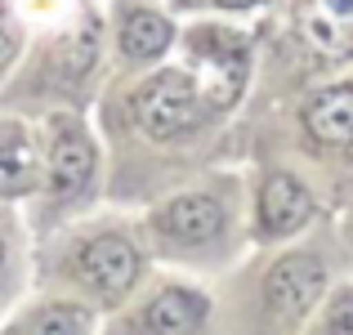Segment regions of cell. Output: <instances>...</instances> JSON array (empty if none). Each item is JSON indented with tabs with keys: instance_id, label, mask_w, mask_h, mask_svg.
<instances>
[{
	"instance_id": "cell-1",
	"label": "cell",
	"mask_w": 353,
	"mask_h": 335,
	"mask_svg": "<svg viewBox=\"0 0 353 335\" xmlns=\"http://www.w3.org/2000/svg\"><path fill=\"white\" fill-rule=\"evenodd\" d=\"M336 286V259L318 237L309 246L250 264L233 286V335H300L322 295Z\"/></svg>"
},
{
	"instance_id": "cell-2",
	"label": "cell",
	"mask_w": 353,
	"mask_h": 335,
	"mask_svg": "<svg viewBox=\"0 0 353 335\" xmlns=\"http://www.w3.org/2000/svg\"><path fill=\"white\" fill-rule=\"evenodd\" d=\"M143 246L130 228L121 223H81V228L63 232L59 250L50 259V277L72 291V300L90 304V309H121L143 282Z\"/></svg>"
},
{
	"instance_id": "cell-3",
	"label": "cell",
	"mask_w": 353,
	"mask_h": 335,
	"mask_svg": "<svg viewBox=\"0 0 353 335\" xmlns=\"http://www.w3.org/2000/svg\"><path fill=\"white\" fill-rule=\"evenodd\" d=\"M148 246L174 264H228L237 228V188L233 183H201L174 192L143 223Z\"/></svg>"
},
{
	"instance_id": "cell-4",
	"label": "cell",
	"mask_w": 353,
	"mask_h": 335,
	"mask_svg": "<svg viewBox=\"0 0 353 335\" xmlns=\"http://www.w3.org/2000/svg\"><path fill=\"white\" fill-rule=\"evenodd\" d=\"M41 152H45V170H41V201L45 215H36V223L54 228L59 219H68L72 210H81L94 192V174H99V148L94 134L85 130V121L77 112H50L41 130Z\"/></svg>"
},
{
	"instance_id": "cell-5",
	"label": "cell",
	"mask_w": 353,
	"mask_h": 335,
	"mask_svg": "<svg viewBox=\"0 0 353 335\" xmlns=\"http://www.w3.org/2000/svg\"><path fill=\"white\" fill-rule=\"evenodd\" d=\"M295 130L309 156L353 179V77L318 81L295 103Z\"/></svg>"
},
{
	"instance_id": "cell-6",
	"label": "cell",
	"mask_w": 353,
	"mask_h": 335,
	"mask_svg": "<svg viewBox=\"0 0 353 335\" xmlns=\"http://www.w3.org/2000/svg\"><path fill=\"white\" fill-rule=\"evenodd\" d=\"M210 295L188 282H161L134 304H121L108 335H206Z\"/></svg>"
},
{
	"instance_id": "cell-7",
	"label": "cell",
	"mask_w": 353,
	"mask_h": 335,
	"mask_svg": "<svg viewBox=\"0 0 353 335\" xmlns=\"http://www.w3.org/2000/svg\"><path fill=\"white\" fill-rule=\"evenodd\" d=\"M318 219V197L295 170H264L255 192V215H250V241L277 246V241L300 237Z\"/></svg>"
},
{
	"instance_id": "cell-8",
	"label": "cell",
	"mask_w": 353,
	"mask_h": 335,
	"mask_svg": "<svg viewBox=\"0 0 353 335\" xmlns=\"http://www.w3.org/2000/svg\"><path fill=\"white\" fill-rule=\"evenodd\" d=\"M291 27L313 68L353 63V0H295Z\"/></svg>"
},
{
	"instance_id": "cell-9",
	"label": "cell",
	"mask_w": 353,
	"mask_h": 335,
	"mask_svg": "<svg viewBox=\"0 0 353 335\" xmlns=\"http://www.w3.org/2000/svg\"><path fill=\"white\" fill-rule=\"evenodd\" d=\"M174 45V18L161 14L148 0H125L117 5V54L130 68H152Z\"/></svg>"
},
{
	"instance_id": "cell-10",
	"label": "cell",
	"mask_w": 353,
	"mask_h": 335,
	"mask_svg": "<svg viewBox=\"0 0 353 335\" xmlns=\"http://www.w3.org/2000/svg\"><path fill=\"white\" fill-rule=\"evenodd\" d=\"M41 139L14 116H0V201L32 197L41 188Z\"/></svg>"
},
{
	"instance_id": "cell-11",
	"label": "cell",
	"mask_w": 353,
	"mask_h": 335,
	"mask_svg": "<svg viewBox=\"0 0 353 335\" xmlns=\"http://www.w3.org/2000/svg\"><path fill=\"white\" fill-rule=\"evenodd\" d=\"M90 331H94V309L85 300H36L0 327V335H90Z\"/></svg>"
},
{
	"instance_id": "cell-12",
	"label": "cell",
	"mask_w": 353,
	"mask_h": 335,
	"mask_svg": "<svg viewBox=\"0 0 353 335\" xmlns=\"http://www.w3.org/2000/svg\"><path fill=\"white\" fill-rule=\"evenodd\" d=\"M300 335H353V282L331 286Z\"/></svg>"
},
{
	"instance_id": "cell-13",
	"label": "cell",
	"mask_w": 353,
	"mask_h": 335,
	"mask_svg": "<svg viewBox=\"0 0 353 335\" xmlns=\"http://www.w3.org/2000/svg\"><path fill=\"white\" fill-rule=\"evenodd\" d=\"M18 50H23V27H18V18H14V9H9V0H0V77L14 68Z\"/></svg>"
},
{
	"instance_id": "cell-14",
	"label": "cell",
	"mask_w": 353,
	"mask_h": 335,
	"mask_svg": "<svg viewBox=\"0 0 353 335\" xmlns=\"http://www.w3.org/2000/svg\"><path fill=\"white\" fill-rule=\"evenodd\" d=\"M174 9H188V14H250L264 0H170Z\"/></svg>"
},
{
	"instance_id": "cell-15",
	"label": "cell",
	"mask_w": 353,
	"mask_h": 335,
	"mask_svg": "<svg viewBox=\"0 0 353 335\" xmlns=\"http://www.w3.org/2000/svg\"><path fill=\"white\" fill-rule=\"evenodd\" d=\"M14 255H18L14 228H9V219H0V277H9V268H14Z\"/></svg>"
},
{
	"instance_id": "cell-16",
	"label": "cell",
	"mask_w": 353,
	"mask_h": 335,
	"mask_svg": "<svg viewBox=\"0 0 353 335\" xmlns=\"http://www.w3.org/2000/svg\"><path fill=\"white\" fill-rule=\"evenodd\" d=\"M340 246H345V255L353 259V206H349V215H345V223H340Z\"/></svg>"
}]
</instances>
